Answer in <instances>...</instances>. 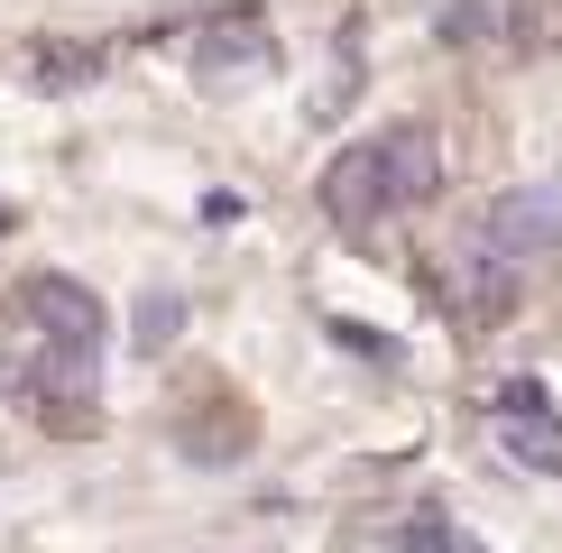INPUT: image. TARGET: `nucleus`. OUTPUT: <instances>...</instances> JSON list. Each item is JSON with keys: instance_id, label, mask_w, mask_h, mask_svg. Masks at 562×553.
Listing matches in <instances>:
<instances>
[{"instance_id": "8", "label": "nucleus", "mask_w": 562, "mask_h": 553, "mask_svg": "<svg viewBox=\"0 0 562 553\" xmlns=\"http://www.w3.org/2000/svg\"><path fill=\"white\" fill-rule=\"evenodd\" d=\"M387 544L396 553H480V535H461V526H442V517H406Z\"/></svg>"}, {"instance_id": "1", "label": "nucleus", "mask_w": 562, "mask_h": 553, "mask_svg": "<svg viewBox=\"0 0 562 553\" xmlns=\"http://www.w3.org/2000/svg\"><path fill=\"white\" fill-rule=\"evenodd\" d=\"M19 314L37 323V341L56 351V369H83L102 351V295L75 286V276H29L19 286Z\"/></svg>"}, {"instance_id": "5", "label": "nucleus", "mask_w": 562, "mask_h": 553, "mask_svg": "<svg viewBox=\"0 0 562 553\" xmlns=\"http://www.w3.org/2000/svg\"><path fill=\"white\" fill-rule=\"evenodd\" d=\"M379 167H387V194H396V203H434V184H442L434 129H425V121H396V129L379 138Z\"/></svg>"}, {"instance_id": "3", "label": "nucleus", "mask_w": 562, "mask_h": 553, "mask_svg": "<svg viewBox=\"0 0 562 553\" xmlns=\"http://www.w3.org/2000/svg\"><path fill=\"white\" fill-rule=\"evenodd\" d=\"M517 268H526V259H507L498 240L461 249V268H452V305H461V323H498L507 305H517Z\"/></svg>"}, {"instance_id": "2", "label": "nucleus", "mask_w": 562, "mask_h": 553, "mask_svg": "<svg viewBox=\"0 0 562 553\" xmlns=\"http://www.w3.org/2000/svg\"><path fill=\"white\" fill-rule=\"evenodd\" d=\"M498 443L526 471H562V415L544 406V387H507L498 397Z\"/></svg>"}, {"instance_id": "6", "label": "nucleus", "mask_w": 562, "mask_h": 553, "mask_svg": "<svg viewBox=\"0 0 562 553\" xmlns=\"http://www.w3.org/2000/svg\"><path fill=\"white\" fill-rule=\"evenodd\" d=\"M379 176H387V167H379V148L333 157V176H323V203H333V222H341V230H369V222H379V203H396Z\"/></svg>"}, {"instance_id": "4", "label": "nucleus", "mask_w": 562, "mask_h": 553, "mask_svg": "<svg viewBox=\"0 0 562 553\" xmlns=\"http://www.w3.org/2000/svg\"><path fill=\"white\" fill-rule=\"evenodd\" d=\"M488 240L507 249V259H535V249L562 240V194L553 184H526V194H507L498 213H488Z\"/></svg>"}, {"instance_id": "9", "label": "nucleus", "mask_w": 562, "mask_h": 553, "mask_svg": "<svg viewBox=\"0 0 562 553\" xmlns=\"http://www.w3.org/2000/svg\"><path fill=\"white\" fill-rule=\"evenodd\" d=\"M176 332H184V305H176V295H138V351H167Z\"/></svg>"}, {"instance_id": "7", "label": "nucleus", "mask_w": 562, "mask_h": 553, "mask_svg": "<svg viewBox=\"0 0 562 553\" xmlns=\"http://www.w3.org/2000/svg\"><path fill=\"white\" fill-rule=\"evenodd\" d=\"M268 65H277V46H268L259 19H222V29L203 37V83H259Z\"/></svg>"}]
</instances>
